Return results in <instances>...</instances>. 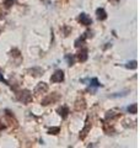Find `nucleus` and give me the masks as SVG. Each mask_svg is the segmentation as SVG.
I'll return each instance as SVG.
<instances>
[{
  "label": "nucleus",
  "mask_w": 140,
  "mask_h": 148,
  "mask_svg": "<svg viewBox=\"0 0 140 148\" xmlns=\"http://www.w3.org/2000/svg\"><path fill=\"white\" fill-rule=\"evenodd\" d=\"M58 112H59V115H60V116H62L63 119H67L68 114H69V110H68V108H65V106H62V108L58 109Z\"/></svg>",
  "instance_id": "obj_7"
},
{
  "label": "nucleus",
  "mask_w": 140,
  "mask_h": 148,
  "mask_svg": "<svg viewBox=\"0 0 140 148\" xmlns=\"http://www.w3.org/2000/svg\"><path fill=\"white\" fill-rule=\"evenodd\" d=\"M47 90H48V85L46 83H39L35 89V94H44Z\"/></svg>",
  "instance_id": "obj_4"
},
{
  "label": "nucleus",
  "mask_w": 140,
  "mask_h": 148,
  "mask_svg": "<svg viewBox=\"0 0 140 148\" xmlns=\"http://www.w3.org/2000/svg\"><path fill=\"white\" fill-rule=\"evenodd\" d=\"M96 15H97V18L101 21H103L107 18V14L105 11V9H97V11H96Z\"/></svg>",
  "instance_id": "obj_5"
},
{
  "label": "nucleus",
  "mask_w": 140,
  "mask_h": 148,
  "mask_svg": "<svg viewBox=\"0 0 140 148\" xmlns=\"http://www.w3.org/2000/svg\"><path fill=\"white\" fill-rule=\"evenodd\" d=\"M111 1H112V3H118L119 0H111Z\"/></svg>",
  "instance_id": "obj_18"
},
{
  "label": "nucleus",
  "mask_w": 140,
  "mask_h": 148,
  "mask_svg": "<svg viewBox=\"0 0 140 148\" xmlns=\"http://www.w3.org/2000/svg\"><path fill=\"white\" fill-rule=\"evenodd\" d=\"M85 43V37H80V38H77L75 41V47H81Z\"/></svg>",
  "instance_id": "obj_10"
},
{
  "label": "nucleus",
  "mask_w": 140,
  "mask_h": 148,
  "mask_svg": "<svg viewBox=\"0 0 140 148\" xmlns=\"http://www.w3.org/2000/svg\"><path fill=\"white\" fill-rule=\"evenodd\" d=\"M65 58H67V61L69 62V66H71V64L74 63V58H73V56H71V57H70V56L68 54V56H67V57H65Z\"/></svg>",
  "instance_id": "obj_15"
},
{
  "label": "nucleus",
  "mask_w": 140,
  "mask_h": 148,
  "mask_svg": "<svg viewBox=\"0 0 140 148\" xmlns=\"http://www.w3.org/2000/svg\"><path fill=\"white\" fill-rule=\"evenodd\" d=\"M14 4V0H5V6L6 8H10Z\"/></svg>",
  "instance_id": "obj_16"
},
{
  "label": "nucleus",
  "mask_w": 140,
  "mask_h": 148,
  "mask_svg": "<svg viewBox=\"0 0 140 148\" xmlns=\"http://www.w3.org/2000/svg\"><path fill=\"white\" fill-rule=\"evenodd\" d=\"M88 130H90V123L86 122V127H85V128H84L82 131H81V133H80V138H85V137H86L87 132H88Z\"/></svg>",
  "instance_id": "obj_8"
},
{
  "label": "nucleus",
  "mask_w": 140,
  "mask_h": 148,
  "mask_svg": "<svg viewBox=\"0 0 140 148\" xmlns=\"http://www.w3.org/2000/svg\"><path fill=\"white\" fill-rule=\"evenodd\" d=\"M58 99V96H55V98H52V96H48V98H46L43 101H42V105H48L49 103H50V101H52V103H53V101H55V100H57Z\"/></svg>",
  "instance_id": "obj_9"
},
{
  "label": "nucleus",
  "mask_w": 140,
  "mask_h": 148,
  "mask_svg": "<svg viewBox=\"0 0 140 148\" xmlns=\"http://www.w3.org/2000/svg\"><path fill=\"white\" fill-rule=\"evenodd\" d=\"M0 82H4V83H5V84H7V82H6L5 79H4V77L1 75V74H0Z\"/></svg>",
  "instance_id": "obj_17"
},
{
  "label": "nucleus",
  "mask_w": 140,
  "mask_h": 148,
  "mask_svg": "<svg viewBox=\"0 0 140 148\" xmlns=\"http://www.w3.org/2000/svg\"><path fill=\"white\" fill-rule=\"evenodd\" d=\"M79 21H80L82 25H85V26H88V25L92 24V20L88 17V15H86V14H84V12L80 14V16H79Z\"/></svg>",
  "instance_id": "obj_3"
},
{
  "label": "nucleus",
  "mask_w": 140,
  "mask_h": 148,
  "mask_svg": "<svg viewBox=\"0 0 140 148\" xmlns=\"http://www.w3.org/2000/svg\"><path fill=\"white\" fill-rule=\"evenodd\" d=\"M91 85H92V86H101V84L99 83V80H97L96 78H93V79H91Z\"/></svg>",
  "instance_id": "obj_14"
},
{
  "label": "nucleus",
  "mask_w": 140,
  "mask_h": 148,
  "mask_svg": "<svg viewBox=\"0 0 140 148\" xmlns=\"http://www.w3.org/2000/svg\"><path fill=\"white\" fill-rule=\"evenodd\" d=\"M125 67H127V68H133V69H135L138 66H137V62L133 61V62H128V63H127V66H125Z\"/></svg>",
  "instance_id": "obj_12"
},
{
  "label": "nucleus",
  "mask_w": 140,
  "mask_h": 148,
  "mask_svg": "<svg viewBox=\"0 0 140 148\" xmlns=\"http://www.w3.org/2000/svg\"><path fill=\"white\" fill-rule=\"evenodd\" d=\"M64 80V73L63 71H57L52 77H50V82L52 83H60Z\"/></svg>",
  "instance_id": "obj_1"
},
{
  "label": "nucleus",
  "mask_w": 140,
  "mask_h": 148,
  "mask_svg": "<svg viewBox=\"0 0 140 148\" xmlns=\"http://www.w3.org/2000/svg\"><path fill=\"white\" fill-rule=\"evenodd\" d=\"M18 100L22 101V103H25V104L30 103V101L32 100V96H31V94H30V91L25 90V91H22L21 94H18Z\"/></svg>",
  "instance_id": "obj_2"
},
{
  "label": "nucleus",
  "mask_w": 140,
  "mask_h": 148,
  "mask_svg": "<svg viewBox=\"0 0 140 148\" xmlns=\"http://www.w3.org/2000/svg\"><path fill=\"white\" fill-rule=\"evenodd\" d=\"M77 58H79V61H80V62H85L87 59V51L85 48L81 49L80 52L77 53Z\"/></svg>",
  "instance_id": "obj_6"
},
{
  "label": "nucleus",
  "mask_w": 140,
  "mask_h": 148,
  "mask_svg": "<svg viewBox=\"0 0 140 148\" xmlns=\"http://www.w3.org/2000/svg\"><path fill=\"white\" fill-rule=\"evenodd\" d=\"M49 133H50V135H57V133H59V127L49 128Z\"/></svg>",
  "instance_id": "obj_13"
},
{
  "label": "nucleus",
  "mask_w": 140,
  "mask_h": 148,
  "mask_svg": "<svg viewBox=\"0 0 140 148\" xmlns=\"http://www.w3.org/2000/svg\"><path fill=\"white\" fill-rule=\"evenodd\" d=\"M128 111H129L130 114H137V112H138V105H137V104H133L132 106H129Z\"/></svg>",
  "instance_id": "obj_11"
}]
</instances>
